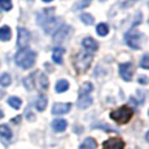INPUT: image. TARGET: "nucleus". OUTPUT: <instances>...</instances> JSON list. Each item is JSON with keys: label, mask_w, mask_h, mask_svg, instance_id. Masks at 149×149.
<instances>
[{"label": "nucleus", "mask_w": 149, "mask_h": 149, "mask_svg": "<svg viewBox=\"0 0 149 149\" xmlns=\"http://www.w3.org/2000/svg\"><path fill=\"white\" fill-rule=\"evenodd\" d=\"M91 1L92 0H79V1H77L75 4H74V9L78 10V9H83V8H87L88 5L91 4Z\"/></svg>", "instance_id": "b1692460"}, {"label": "nucleus", "mask_w": 149, "mask_h": 149, "mask_svg": "<svg viewBox=\"0 0 149 149\" xmlns=\"http://www.w3.org/2000/svg\"><path fill=\"white\" fill-rule=\"evenodd\" d=\"M0 8L4 10H10L12 9V1L10 0H0Z\"/></svg>", "instance_id": "a878e982"}, {"label": "nucleus", "mask_w": 149, "mask_h": 149, "mask_svg": "<svg viewBox=\"0 0 149 149\" xmlns=\"http://www.w3.org/2000/svg\"><path fill=\"white\" fill-rule=\"evenodd\" d=\"M10 82H12V79H10V75L8 73H4L0 75V86H3V87H8V86L10 84Z\"/></svg>", "instance_id": "5701e85b"}, {"label": "nucleus", "mask_w": 149, "mask_h": 149, "mask_svg": "<svg viewBox=\"0 0 149 149\" xmlns=\"http://www.w3.org/2000/svg\"><path fill=\"white\" fill-rule=\"evenodd\" d=\"M4 95H5L4 91H0V99H3V97H4Z\"/></svg>", "instance_id": "7c9ffc66"}, {"label": "nucleus", "mask_w": 149, "mask_h": 149, "mask_svg": "<svg viewBox=\"0 0 149 149\" xmlns=\"http://www.w3.org/2000/svg\"><path fill=\"white\" fill-rule=\"evenodd\" d=\"M137 82H139L140 84H148V83H149V78H148V77H145V75H141V77H139Z\"/></svg>", "instance_id": "c85d7f7f"}, {"label": "nucleus", "mask_w": 149, "mask_h": 149, "mask_svg": "<svg viewBox=\"0 0 149 149\" xmlns=\"http://www.w3.org/2000/svg\"><path fill=\"white\" fill-rule=\"evenodd\" d=\"M3 117H4V113H3V111H1V110H0V119H1V118H3Z\"/></svg>", "instance_id": "2f4dec72"}, {"label": "nucleus", "mask_w": 149, "mask_h": 149, "mask_svg": "<svg viewBox=\"0 0 149 149\" xmlns=\"http://www.w3.org/2000/svg\"><path fill=\"white\" fill-rule=\"evenodd\" d=\"M100 1H107V0H100Z\"/></svg>", "instance_id": "f704fd0d"}, {"label": "nucleus", "mask_w": 149, "mask_h": 149, "mask_svg": "<svg viewBox=\"0 0 149 149\" xmlns=\"http://www.w3.org/2000/svg\"><path fill=\"white\" fill-rule=\"evenodd\" d=\"M0 18H1V12H0Z\"/></svg>", "instance_id": "c9c22d12"}, {"label": "nucleus", "mask_w": 149, "mask_h": 149, "mask_svg": "<svg viewBox=\"0 0 149 149\" xmlns=\"http://www.w3.org/2000/svg\"><path fill=\"white\" fill-rule=\"evenodd\" d=\"M35 58H36L35 52H33V51H30V49H26V48H25V49H19L18 52H17L16 57H14L16 64L22 69H30L35 64Z\"/></svg>", "instance_id": "f03ea898"}, {"label": "nucleus", "mask_w": 149, "mask_h": 149, "mask_svg": "<svg viewBox=\"0 0 149 149\" xmlns=\"http://www.w3.org/2000/svg\"><path fill=\"white\" fill-rule=\"evenodd\" d=\"M92 90H93L92 83H90V82L83 83V84L81 86V88H79V96H87V95H90V92Z\"/></svg>", "instance_id": "2eb2a0df"}, {"label": "nucleus", "mask_w": 149, "mask_h": 149, "mask_svg": "<svg viewBox=\"0 0 149 149\" xmlns=\"http://www.w3.org/2000/svg\"><path fill=\"white\" fill-rule=\"evenodd\" d=\"M81 19H82V22H83V24H86V25H92L93 22H95V19H93V17L91 16L90 13H83L82 16H81Z\"/></svg>", "instance_id": "393cba45"}, {"label": "nucleus", "mask_w": 149, "mask_h": 149, "mask_svg": "<svg viewBox=\"0 0 149 149\" xmlns=\"http://www.w3.org/2000/svg\"><path fill=\"white\" fill-rule=\"evenodd\" d=\"M91 104H92V99H91V96H90V95H87V96H79V100H78V108L86 109V108L90 107Z\"/></svg>", "instance_id": "4468645a"}, {"label": "nucleus", "mask_w": 149, "mask_h": 149, "mask_svg": "<svg viewBox=\"0 0 149 149\" xmlns=\"http://www.w3.org/2000/svg\"><path fill=\"white\" fill-rule=\"evenodd\" d=\"M148 5H149V1H148Z\"/></svg>", "instance_id": "e433bc0d"}, {"label": "nucleus", "mask_w": 149, "mask_h": 149, "mask_svg": "<svg viewBox=\"0 0 149 149\" xmlns=\"http://www.w3.org/2000/svg\"><path fill=\"white\" fill-rule=\"evenodd\" d=\"M19 119H21V117L18 116V117H16V118H13V119H12V122H13V123H18V122H19Z\"/></svg>", "instance_id": "c756f323"}, {"label": "nucleus", "mask_w": 149, "mask_h": 149, "mask_svg": "<svg viewBox=\"0 0 149 149\" xmlns=\"http://www.w3.org/2000/svg\"><path fill=\"white\" fill-rule=\"evenodd\" d=\"M92 58L93 56L90 52H87V51H82V52L77 53L73 57V64L77 73L78 74L86 73L88 70V68L91 66V64H92Z\"/></svg>", "instance_id": "f257e3e1"}, {"label": "nucleus", "mask_w": 149, "mask_h": 149, "mask_svg": "<svg viewBox=\"0 0 149 149\" xmlns=\"http://www.w3.org/2000/svg\"><path fill=\"white\" fill-rule=\"evenodd\" d=\"M119 75L122 77L123 81L130 82L132 79L134 70H132V64L131 62H126V64L119 65Z\"/></svg>", "instance_id": "0eeeda50"}, {"label": "nucleus", "mask_w": 149, "mask_h": 149, "mask_svg": "<svg viewBox=\"0 0 149 149\" xmlns=\"http://www.w3.org/2000/svg\"><path fill=\"white\" fill-rule=\"evenodd\" d=\"M35 107L39 111H43L45 109V107H47V97H45L44 95H40L38 97V100H36Z\"/></svg>", "instance_id": "a211bd4d"}, {"label": "nucleus", "mask_w": 149, "mask_h": 149, "mask_svg": "<svg viewBox=\"0 0 149 149\" xmlns=\"http://www.w3.org/2000/svg\"><path fill=\"white\" fill-rule=\"evenodd\" d=\"M30 78H31V82H33L34 87H38L39 90H42V91H44V90H47L48 88L47 77H45L43 73H40V71H36V73L31 74Z\"/></svg>", "instance_id": "20e7f679"}, {"label": "nucleus", "mask_w": 149, "mask_h": 149, "mask_svg": "<svg viewBox=\"0 0 149 149\" xmlns=\"http://www.w3.org/2000/svg\"><path fill=\"white\" fill-rule=\"evenodd\" d=\"M132 116H134L132 109L127 107V105H123V107L116 109V110H113L110 113V118L113 121H116L117 123H119V125H126L127 122H130Z\"/></svg>", "instance_id": "7ed1b4c3"}, {"label": "nucleus", "mask_w": 149, "mask_h": 149, "mask_svg": "<svg viewBox=\"0 0 149 149\" xmlns=\"http://www.w3.org/2000/svg\"><path fill=\"white\" fill-rule=\"evenodd\" d=\"M125 39H126L127 45L128 47H131L132 49H139L140 48V39H141V36H140V34L137 33L136 30L128 31V33L126 34Z\"/></svg>", "instance_id": "39448f33"}, {"label": "nucleus", "mask_w": 149, "mask_h": 149, "mask_svg": "<svg viewBox=\"0 0 149 149\" xmlns=\"http://www.w3.org/2000/svg\"><path fill=\"white\" fill-rule=\"evenodd\" d=\"M68 88H69V83H68V81H65V79H60V81L56 83V92L57 93L65 92Z\"/></svg>", "instance_id": "f3484780"}, {"label": "nucleus", "mask_w": 149, "mask_h": 149, "mask_svg": "<svg viewBox=\"0 0 149 149\" xmlns=\"http://www.w3.org/2000/svg\"><path fill=\"white\" fill-rule=\"evenodd\" d=\"M8 104H9L13 109H19V108H21L22 101H21V99H19V97L12 96V97H9V99H8Z\"/></svg>", "instance_id": "412c9836"}, {"label": "nucleus", "mask_w": 149, "mask_h": 149, "mask_svg": "<svg viewBox=\"0 0 149 149\" xmlns=\"http://www.w3.org/2000/svg\"><path fill=\"white\" fill-rule=\"evenodd\" d=\"M10 36H12V31H10L9 26H3L0 27V40H9Z\"/></svg>", "instance_id": "dca6fc26"}, {"label": "nucleus", "mask_w": 149, "mask_h": 149, "mask_svg": "<svg viewBox=\"0 0 149 149\" xmlns=\"http://www.w3.org/2000/svg\"><path fill=\"white\" fill-rule=\"evenodd\" d=\"M83 47L88 51L95 52V51H97V48H99V44H97V42L93 38H84L83 39Z\"/></svg>", "instance_id": "9b49d317"}, {"label": "nucleus", "mask_w": 149, "mask_h": 149, "mask_svg": "<svg viewBox=\"0 0 149 149\" xmlns=\"http://www.w3.org/2000/svg\"><path fill=\"white\" fill-rule=\"evenodd\" d=\"M64 52H65V49L61 48V47L54 48L53 53H52V60H53L54 64H58V65L62 64V56H64Z\"/></svg>", "instance_id": "ddd939ff"}, {"label": "nucleus", "mask_w": 149, "mask_h": 149, "mask_svg": "<svg viewBox=\"0 0 149 149\" xmlns=\"http://www.w3.org/2000/svg\"><path fill=\"white\" fill-rule=\"evenodd\" d=\"M140 66L144 69H149V54H145V56L140 60Z\"/></svg>", "instance_id": "cd10ccee"}, {"label": "nucleus", "mask_w": 149, "mask_h": 149, "mask_svg": "<svg viewBox=\"0 0 149 149\" xmlns=\"http://www.w3.org/2000/svg\"><path fill=\"white\" fill-rule=\"evenodd\" d=\"M29 42H30V34H29V31L24 27H18V39H17L18 48L25 49L29 45Z\"/></svg>", "instance_id": "423d86ee"}, {"label": "nucleus", "mask_w": 149, "mask_h": 149, "mask_svg": "<svg viewBox=\"0 0 149 149\" xmlns=\"http://www.w3.org/2000/svg\"><path fill=\"white\" fill-rule=\"evenodd\" d=\"M82 148L83 149H96L97 143H96L95 139H92V137H87V139L84 140V143L82 144Z\"/></svg>", "instance_id": "6ab92c4d"}, {"label": "nucleus", "mask_w": 149, "mask_h": 149, "mask_svg": "<svg viewBox=\"0 0 149 149\" xmlns=\"http://www.w3.org/2000/svg\"><path fill=\"white\" fill-rule=\"evenodd\" d=\"M96 33L99 34L100 36H105V35H108V33H109V27H108V25H107V24H100V25H97V27H96Z\"/></svg>", "instance_id": "4be33fe9"}, {"label": "nucleus", "mask_w": 149, "mask_h": 149, "mask_svg": "<svg viewBox=\"0 0 149 149\" xmlns=\"http://www.w3.org/2000/svg\"><path fill=\"white\" fill-rule=\"evenodd\" d=\"M52 127H53L54 131H57V132H62V131L66 130L68 122L65 121V119H61V118L54 119V121L52 122Z\"/></svg>", "instance_id": "f8f14e48"}, {"label": "nucleus", "mask_w": 149, "mask_h": 149, "mask_svg": "<svg viewBox=\"0 0 149 149\" xmlns=\"http://www.w3.org/2000/svg\"><path fill=\"white\" fill-rule=\"evenodd\" d=\"M71 109L70 102H56L52 107V113L54 116H60V114H66Z\"/></svg>", "instance_id": "1a4fd4ad"}, {"label": "nucleus", "mask_w": 149, "mask_h": 149, "mask_svg": "<svg viewBox=\"0 0 149 149\" xmlns=\"http://www.w3.org/2000/svg\"><path fill=\"white\" fill-rule=\"evenodd\" d=\"M43 1H45V3H49V1H52V0H43Z\"/></svg>", "instance_id": "72a5a7b5"}, {"label": "nucleus", "mask_w": 149, "mask_h": 149, "mask_svg": "<svg viewBox=\"0 0 149 149\" xmlns=\"http://www.w3.org/2000/svg\"><path fill=\"white\" fill-rule=\"evenodd\" d=\"M125 143L119 137H110L102 144V149H123Z\"/></svg>", "instance_id": "6e6552de"}, {"label": "nucleus", "mask_w": 149, "mask_h": 149, "mask_svg": "<svg viewBox=\"0 0 149 149\" xmlns=\"http://www.w3.org/2000/svg\"><path fill=\"white\" fill-rule=\"evenodd\" d=\"M0 136L4 139H10L12 137V131L7 125H0Z\"/></svg>", "instance_id": "aec40b11"}, {"label": "nucleus", "mask_w": 149, "mask_h": 149, "mask_svg": "<svg viewBox=\"0 0 149 149\" xmlns=\"http://www.w3.org/2000/svg\"><path fill=\"white\" fill-rule=\"evenodd\" d=\"M69 31H70V27H68V26H62V27H60V29H57L56 30V34H54V36H53V40L54 43H61V42H64V39L66 38V35L69 34Z\"/></svg>", "instance_id": "9d476101"}, {"label": "nucleus", "mask_w": 149, "mask_h": 149, "mask_svg": "<svg viewBox=\"0 0 149 149\" xmlns=\"http://www.w3.org/2000/svg\"><path fill=\"white\" fill-rule=\"evenodd\" d=\"M145 137H147V140H148V141H149V131H148V132H147V136H145Z\"/></svg>", "instance_id": "473e14b6"}, {"label": "nucleus", "mask_w": 149, "mask_h": 149, "mask_svg": "<svg viewBox=\"0 0 149 149\" xmlns=\"http://www.w3.org/2000/svg\"><path fill=\"white\" fill-rule=\"evenodd\" d=\"M134 4H135V0H122V1L119 3V7H121L122 9H125V8L132 7Z\"/></svg>", "instance_id": "bb28decb"}]
</instances>
